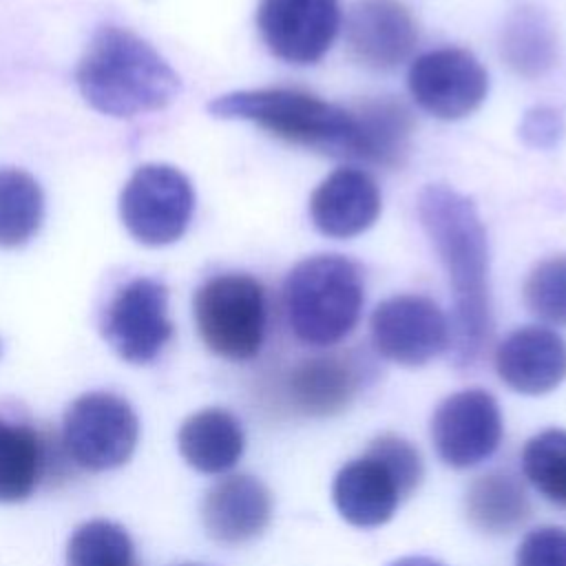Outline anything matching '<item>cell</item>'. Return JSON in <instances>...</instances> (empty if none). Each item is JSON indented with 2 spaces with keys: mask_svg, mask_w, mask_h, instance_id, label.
Returning <instances> with one entry per match:
<instances>
[{
  "mask_svg": "<svg viewBox=\"0 0 566 566\" xmlns=\"http://www.w3.org/2000/svg\"><path fill=\"white\" fill-rule=\"evenodd\" d=\"M420 223L431 239L453 294L451 352L458 367H471L493 334L489 298V248L473 201L442 184L422 188Z\"/></svg>",
  "mask_w": 566,
  "mask_h": 566,
  "instance_id": "cell-1",
  "label": "cell"
},
{
  "mask_svg": "<svg viewBox=\"0 0 566 566\" xmlns=\"http://www.w3.org/2000/svg\"><path fill=\"white\" fill-rule=\"evenodd\" d=\"M75 82L88 106L111 117L166 108L181 91L175 69L137 33L99 27L82 55Z\"/></svg>",
  "mask_w": 566,
  "mask_h": 566,
  "instance_id": "cell-2",
  "label": "cell"
},
{
  "mask_svg": "<svg viewBox=\"0 0 566 566\" xmlns=\"http://www.w3.org/2000/svg\"><path fill=\"white\" fill-rule=\"evenodd\" d=\"M208 113L219 119L252 122L283 142L354 159L358 133L354 108L325 102L307 91H234L214 97L208 104Z\"/></svg>",
  "mask_w": 566,
  "mask_h": 566,
  "instance_id": "cell-3",
  "label": "cell"
},
{
  "mask_svg": "<svg viewBox=\"0 0 566 566\" xmlns=\"http://www.w3.org/2000/svg\"><path fill=\"white\" fill-rule=\"evenodd\" d=\"M365 303L360 270L343 254L298 261L283 281V312L303 345L332 347L358 325Z\"/></svg>",
  "mask_w": 566,
  "mask_h": 566,
  "instance_id": "cell-4",
  "label": "cell"
},
{
  "mask_svg": "<svg viewBox=\"0 0 566 566\" xmlns=\"http://www.w3.org/2000/svg\"><path fill=\"white\" fill-rule=\"evenodd\" d=\"M424 475L418 449L394 433L378 436L363 455L336 473L332 500L345 522L374 528L389 522L396 509L420 486Z\"/></svg>",
  "mask_w": 566,
  "mask_h": 566,
  "instance_id": "cell-5",
  "label": "cell"
},
{
  "mask_svg": "<svg viewBox=\"0 0 566 566\" xmlns=\"http://www.w3.org/2000/svg\"><path fill=\"white\" fill-rule=\"evenodd\" d=\"M203 345L228 360H250L265 338L268 305L263 285L241 272L208 279L192 298Z\"/></svg>",
  "mask_w": 566,
  "mask_h": 566,
  "instance_id": "cell-6",
  "label": "cell"
},
{
  "mask_svg": "<svg viewBox=\"0 0 566 566\" xmlns=\"http://www.w3.org/2000/svg\"><path fill=\"white\" fill-rule=\"evenodd\" d=\"M137 438L139 420L122 396L88 391L64 411L60 444L71 464L86 471H108L133 455Z\"/></svg>",
  "mask_w": 566,
  "mask_h": 566,
  "instance_id": "cell-7",
  "label": "cell"
},
{
  "mask_svg": "<svg viewBox=\"0 0 566 566\" xmlns=\"http://www.w3.org/2000/svg\"><path fill=\"white\" fill-rule=\"evenodd\" d=\"M195 210L190 179L168 164H144L124 184L119 217L128 234L144 245L177 241Z\"/></svg>",
  "mask_w": 566,
  "mask_h": 566,
  "instance_id": "cell-8",
  "label": "cell"
},
{
  "mask_svg": "<svg viewBox=\"0 0 566 566\" xmlns=\"http://www.w3.org/2000/svg\"><path fill=\"white\" fill-rule=\"evenodd\" d=\"M102 334L122 360L133 365L155 360L172 338L166 285L150 276L122 285L106 305Z\"/></svg>",
  "mask_w": 566,
  "mask_h": 566,
  "instance_id": "cell-9",
  "label": "cell"
},
{
  "mask_svg": "<svg viewBox=\"0 0 566 566\" xmlns=\"http://www.w3.org/2000/svg\"><path fill=\"white\" fill-rule=\"evenodd\" d=\"M374 349L398 365L420 367L449 349L444 312L422 294H398L376 305L369 318Z\"/></svg>",
  "mask_w": 566,
  "mask_h": 566,
  "instance_id": "cell-10",
  "label": "cell"
},
{
  "mask_svg": "<svg viewBox=\"0 0 566 566\" xmlns=\"http://www.w3.org/2000/svg\"><path fill=\"white\" fill-rule=\"evenodd\" d=\"M407 86L416 104L429 115L460 119L484 102L489 75L471 51L442 46L411 62Z\"/></svg>",
  "mask_w": 566,
  "mask_h": 566,
  "instance_id": "cell-11",
  "label": "cell"
},
{
  "mask_svg": "<svg viewBox=\"0 0 566 566\" xmlns=\"http://www.w3.org/2000/svg\"><path fill=\"white\" fill-rule=\"evenodd\" d=\"M497 400L484 389L447 396L431 416V442L438 458L453 469H469L491 458L502 442Z\"/></svg>",
  "mask_w": 566,
  "mask_h": 566,
  "instance_id": "cell-12",
  "label": "cell"
},
{
  "mask_svg": "<svg viewBox=\"0 0 566 566\" xmlns=\"http://www.w3.org/2000/svg\"><path fill=\"white\" fill-rule=\"evenodd\" d=\"M256 27L268 51L290 64L318 62L340 29L338 0H261Z\"/></svg>",
  "mask_w": 566,
  "mask_h": 566,
  "instance_id": "cell-13",
  "label": "cell"
},
{
  "mask_svg": "<svg viewBox=\"0 0 566 566\" xmlns=\"http://www.w3.org/2000/svg\"><path fill=\"white\" fill-rule=\"evenodd\" d=\"M345 42L356 62L387 71L409 57L418 29L409 9L398 0H358L345 20Z\"/></svg>",
  "mask_w": 566,
  "mask_h": 566,
  "instance_id": "cell-14",
  "label": "cell"
},
{
  "mask_svg": "<svg viewBox=\"0 0 566 566\" xmlns=\"http://www.w3.org/2000/svg\"><path fill=\"white\" fill-rule=\"evenodd\" d=\"M495 371L517 394H548L566 378V340L548 327H517L497 345Z\"/></svg>",
  "mask_w": 566,
  "mask_h": 566,
  "instance_id": "cell-15",
  "label": "cell"
},
{
  "mask_svg": "<svg viewBox=\"0 0 566 566\" xmlns=\"http://www.w3.org/2000/svg\"><path fill=\"white\" fill-rule=\"evenodd\" d=\"M380 214V192L369 172L360 168H336L310 197L314 228L332 239H352Z\"/></svg>",
  "mask_w": 566,
  "mask_h": 566,
  "instance_id": "cell-16",
  "label": "cell"
},
{
  "mask_svg": "<svg viewBox=\"0 0 566 566\" xmlns=\"http://www.w3.org/2000/svg\"><path fill=\"white\" fill-rule=\"evenodd\" d=\"M363 376L365 369L354 354L312 356L290 369L283 391L294 411L303 416H332L354 400Z\"/></svg>",
  "mask_w": 566,
  "mask_h": 566,
  "instance_id": "cell-17",
  "label": "cell"
},
{
  "mask_svg": "<svg viewBox=\"0 0 566 566\" xmlns=\"http://www.w3.org/2000/svg\"><path fill=\"white\" fill-rule=\"evenodd\" d=\"M272 517V495L252 475H228L203 497L201 520L206 533L223 544H241L265 531Z\"/></svg>",
  "mask_w": 566,
  "mask_h": 566,
  "instance_id": "cell-18",
  "label": "cell"
},
{
  "mask_svg": "<svg viewBox=\"0 0 566 566\" xmlns=\"http://www.w3.org/2000/svg\"><path fill=\"white\" fill-rule=\"evenodd\" d=\"M181 458L201 473L230 471L243 455L241 422L226 409L208 407L188 416L177 433Z\"/></svg>",
  "mask_w": 566,
  "mask_h": 566,
  "instance_id": "cell-19",
  "label": "cell"
},
{
  "mask_svg": "<svg viewBox=\"0 0 566 566\" xmlns=\"http://www.w3.org/2000/svg\"><path fill=\"white\" fill-rule=\"evenodd\" d=\"M354 115L358 126L354 159L385 168L400 166L413 130L409 108L394 97H380L356 104Z\"/></svg>",
  "mask_w": 566,
  "mask_h": 566,
  "instance_id": "cell-20",
  "label": "cell"
},
{
  "mask_svg": "<svg viewBox=\"0 0 566 566\" xmlns=\"http://www.w3.org/2000/svg\"><path fill=\"white\" fill-rule=\"evenodd\" d=\"M51 444L35 429L0 416V502H22L51 469Z\"/></svg>",
  "mask_w": 566,
  "mask_h": 566,
  "instance_id": "cell-21",
  "label": "cell"
},
{
  "mask_svg": "<svg viewBox=\"0 0 566 566\" xmlns=\"http://www.w3.org/2000/svg\"><path fill=\"white\" fill-rule=\"evenodd\" d=\"M464 509L471 526L491 535L513 533L531 515L524 484L509 471H491L475 478L467 489Z\"/></svg>",
  "mask_w": 566,
  "mask_h": 566,
  "instance_id": "cell-22",
  "label": "cell"
},
{
  "mask_svg": "<svg viewBox=\"0 0 566 566\" xmlns=\"http://www.w3.org/2000/svg\"><path fill=\"white\" fill-rule=\"evenodd\" d=\"M502 57L522 77L544 75L557 60V38L551 20L535 7L515 9L502 31Z\"/></svg>",
  "mask_w": 566,
  "mask_h": 566,
  "instance_id": "cell-23",
  "label": "cell"
},
{
  "mask_svg": "<svg viewBox=\"0 0 566 566\" xmlns=\"http://www.w3.org/2000/svg\"><path fill=\"white\" fill-rule=\"evenodd\" d=\"M44 217L40 184L20 168H0V248L24 245Z\"/></svg>",
  "mask_w": 566,
  "mask_h": 566,
  "instance_id": "cell-24",
  "label": "cell"
},
{
  "mask_svg": "<svg viewBox=\"0 0 566 566\" xmlns=\"http://www.w3.org/2000/svg\"><path fill=\"white\" fill-rule=\"evenodd\" d=\"M66 566H137L133 539L115 522H84L69 537Z\"/></svg>",
  "mask_w": 566,
  "mask_h": 566,
  "instance_id": "cell-25",
  "label": "cell"
},
{
  "mask_svg": "<svg viewBox=\"0 0 566 566\" xmlns=\"http://www.w3.org/2000/svg\"><path fill=\"white\" fill-rule=\"evenodd\" d=\"M524 478L551 504L566 511V429H544L522 451Z\"/></svg>",
  "mask_w": 566,
  "mask_h": 566,
  "instance_id": "cell-26",
  "label": "cell"
},
{
  "mask_svg": "<svg viewBox=\"0 0 566 566\" xmlns=\"http://www.w3.org/2000/svg\"><path fill=\"white\" fill-rule=\"evenodd\" d=\"M524 301L539 321L566 327V254L544 259L531 270Z\"/></svg>",
  "mask_w": 566,
  "mask_h": 566,
  "instance_id": "cell-27",
  "label": "cell"
},
{
  "mask_svg": "<svg viewBox=\"0 0 566 566\" xmlns=\"http://www.w3.org/2000/svg\"><path fill=\"white\" fill-rule=\"evenodd\" d=\"M515 566H566V528L539 526L528 531L517 546Z\"/></svg>",
  "mask_w": 566,
  "mask_h": 566,
  "instance_id": "cell-28",
  "label": "cell"
},
{
  "mask_svg": "<svg viewBox=\"0 0 566 566\" xmlns=\"http://www.w3.org/2000/svg\"><path fill=\"white\" fill-rule=\"evenodd\" d=\"M566 133L564 117L553 106H535L520 122V139L535 150L555 148Z\"/></svg>",
  "mask_w": 566,
  "mask_h": 566,
  "instance_id": "cell-29",
  "label": "cell"
},
{
  "mask_svg": "<svg viewBox=\"0 0 566 566\" xmlns=\"http://www.w3.org/2000/svg\"><path fill=\"white\" fill-rule=\"evenodd\" d=\"M389 566H444L431 557H400L396 562H391Z\"/></svg>",
  "mask_w": 566,
  "mask_h": 566,
  "instance_id": "cell-30",
  "label": "cell"
},
{
  "mask_svg": "<svg viewBox=\"0 0 566 566\" xmlns=\"http://www.w3.org/2000/svg\"><path fill=\"white\" fill-rule=\"evenodd\" d=\"M179 566H203V564H179Z\"/></svg>",
  "mask_w": 566,
  "mask_h": 566,
  "instance_id": "cell-31",
  "label": "cell"
},
{
  "mask_svg": "<svg viewBox=\"0 0 566 566\" xmlns=\"http://www.w3.org/2000/svg\"><path fill=\"white\" fill-rule=\"evenodd\" d=\"M0 356H2V343H0Z\"/></svg>",
  "mask_w": 566,
  "mask_h": 566,
  "instance_id": "cell-32",
  "label": "cell"
}]
</instances>
